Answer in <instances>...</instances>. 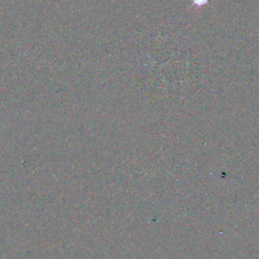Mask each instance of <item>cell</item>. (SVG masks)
I'll use <instances>...</instances> for the list:
<instances>
[{
	"label": "cell",
	"instance_id": "cell-1",
	"mask_svg": "<svg viewBox=\"0 0 259 259\" xmlns=\"http://www.w3.org/2000/svg\"><path fill=\"white\" fill-rule=\"evenodd\" d=\"M190 2H191L190 9L197 14H201L203 7L208 5L209 0H190Z\"/></svg>",
	"mask_w": 259,
	"mask_h": 259
}]
</instances>
